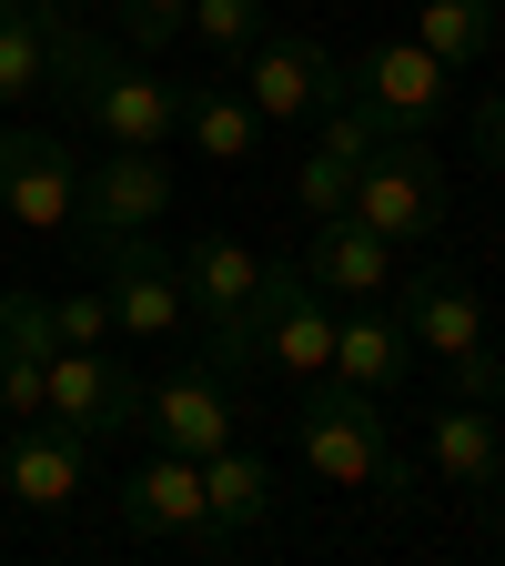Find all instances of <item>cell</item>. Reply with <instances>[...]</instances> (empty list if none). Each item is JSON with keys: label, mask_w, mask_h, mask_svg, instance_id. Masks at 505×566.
Returning <instances> with one entry per match:
<instances>
[{"label": "cell", "mask_w": 505, "mask_h": 566, "mask_svg": "<svg viewBox=\"0 0 505 566\" xmlns=\"http://www.w3.org/2000/svg\"><path fill=\"white\" fill-rule=\"evenodd\" d=\"M122 526H131L141 546H172L182 526H202V455L152 446V455L131 465V485H122Z\"/></svg>", "instance_id": "cell-11"}, {"label": "cell", "mask_w": 505, "mask_h": 566, "mask_svg": "<svg viewBox=\"0 0 505 566\" xmlns=\"http://www.w3.org/2000/svg\"><path fill=\"white\" fill-rule=\"evenodd\" d=\"M495 51H505V0H495Z\"/></svg>", "instance_id": "cell-30"}, {"label": "cell", "mask_w": 505, "mask_h": 566, "mask_svg": "<svg viewBox=\"0 0 505 566\" xmlns=\"http://www.w3.org/2000/svg\"><path fill=\"white\" fill-rule=\"evenodd\" d=\"M243 102H253L263 122H314V112H334V102H344V61H334L314 31L263 21V31H253V51H243Z\"/></svg>", "instance_id": "cell-3"}, {"label": "cell", "mask_w": 505, "mask_h": 566, "mask_svg": "<svg viewBox=\"0 0 505 566\" xmlns=\"http://www.w3.org/2000/svg\"><path fill=\"white\" fill-rule=\"evenodd\" d=\"M112 11H122V41L131 51H162V41H182V11H192V0H112Z\"/></svg>", "instance_id": "cell-24"}, {"label": "cell", "mask_w": 505, "mask_h": 566, "mask_svg": "<svg viewBox=\"0 0 505 566\" xmlns=\"http://www.w3.org/2000/svg\"><path fill=\"white\" fill-rule=\"evenodd\" d=\"M172 273H182L192 324H223V314H243V304H253L263 253H253V243H233V233H202V243H182V253H172Z\"/></svg>", "instance_id": "cell-13"}, {"label": "cell", "mask_w": 505, "mask_h": 566, "mask_svg": "<svg viewBox=\"0 0 505 566\" xmlns=\"http://www.w3.org/2000/svg\"><path fill=\"white\" fill-rule=\"evenodd\" d=\"M294 455L324 485H385V495H404V455H394V424H385V395L375 385L314 375L304 385V415H294Z\"/></svg>", "instance_id": "cell-1"}, {"label": "cell", "mask_w": 505, "mask_h": 566, "mask_svg": "<svg viewBox=\"0 0 505 566\" xmlns=\"http://www.w3.org/2000/svg\"><path fill=\"white\" fill-rule=\"evenodd\" d=\"M414 41L435 51L445 71L485 61V51H495V0H424V11H414Z\"/></svg>", "instance_id": "cell-19"}, {"label": "cell", "mask_w": 505, "mask_h": 566, "mask_svg": "<svg viewBox=\"0 0 505 566\" xmlns=\"http://www.w3.org/2000/svg\"><path fill=\"white\" fill-rule=\"evenodd\" d=\"M424 455H435V475L455 485V495H495V455H505V424L485 415V405H435L424 415Z\"/></svg>", "instance_id": "cell-15"}, {"label": "cell", "mask_w": 505, "mask_h": 566, "mask_svg": "<svg viewBox=\"0 0 505 566\" xmlns=\"http://www.w3.org/2000/svg\"><path fill=\"white\" fill-rule=\"evenodd\" d=\"M385 233L365 223V212H334V223L314 233V253H304V273L324 283V294H354V304H365V294H385Z\"/></svg>", "instance_id": "cell-16"}, {"label": "cell", "mask_w": 505, "mask_h": 566, "mask_svg": "<svg viewBox=\"0 0 505 566\" xmlns=\"http://www.w3.org/2000/svg\"><path fill=\"white\" fill-rule=\"evenodd\" d=\"M495 506H505V455H495Z\"/></svg>", "instance_id": "cell-31"}, {"label": "cell", "mask_w": 505, "mask_h": 566, "mask_svg": "<svg viewBox=\"0 0 505 566\" xmlns=\"http://www.w3.org/2000/svg\"><path fill=\"white\" fill-rule=\"evenodd\" d=\"M0 212L21 233L82 223V153H71V132H0Z\"/></svg>", "instance_id": "cell-6"}, {"label": "cell", "mask_w": 505, "mask_h": 566, "mask_svg": "<svg viewBox=\"0 0 505 566\" xmlns=\"http://www.w3.org/2000/svg\"><path fill=\"white\" fill-rule=\"evenodd\" d=\"M41 415H61L71 436H122V424H141V375L112 365L102 344H51V365H41Z\"/></svg>", "instance_id": "cell-7"}, {"label": "cell", "mask_w": 505, "mask_h": 566, "mask_svg": "<svg viewBox=\"0 0 505 566\" xmlns=\"http://www.w3.org/2000/svg\"><path fill=\"white\" fill-rule=\"evenodd\" d=\"M404 365H414V334H404V314H385V294H365L354 314H334V375H344V385L394 395Z\"/></svg>", "instance_id": "cell-14"}, {"label": "cell", "mask_w": 505, "mask_h": 566, "mask_svg": "<svg viewBox=\"0 0 505 566\" xmlns=\"http://www.w3.org/2000/svg\"><path fill=\"white\" fill-rule=\"evenodd\" d=\"M0 344H21V354H51V294H0Z\"/></svg>", "instance_id": "cell-25"}, {"label": "cell", "mask_w": 505, "mask_h": 566, "mask_svg": "<svg viewBox=\"0 0 505 566\" xmlns=\"http://www.w3.org/2000/svg\"><path fill=\"white\" fill-rule=\"evenodd\" d=\"M92 263H102L112 334L162 344V334H182V324H192V304H182V273H172V253H162L152 233H102V243H92Z\"/></svg>", "instance_id": "cell-4"}, {"label": "cell", "mask_w": 505, "mask_h": 566, "mask_svg": "<svg viewBox=\"0 0 505 566\" xmlns=\"http://www.w3.org/2000/svg\"><path fill=\"white\" fill-rule=\"evenodd\" d=\"M0 485H11L21 506L61 516L71 495H82V436H71L61 415H11L0 424Z\"/></svg>", "instance_id": "cell-9"}, {"label": "cell", "mask_w": 505, "mask_h": 566, "mask_svg": "<svg viewBox=\"0 0 505 566\" xmlns=\"http://www.w3.org/2000/svg\"><path fill=\"white\" fill-rule=\"evenodd\" d=\"M41 71H51V31L31 11H0V102H31Z\"/></svg>", "instance_id": "cell-20"}, {"label": "cell", "mask_w": 505, "mask_h": 566, "mask_svg": "<svg viewBox=\"0 0 505 566\" xmlns=\"http://www.w3.org/2000/svg\"><path fill=\"white\" fill-rule=\"evenodd\" d=\"M294 202H304V223H334V212L354 202V163H334V153H304V163H294Z\"/></svg>", "instance_id": "cell-22"}, {"label": "cell", "mask_w": 505, "mask_h": 566, "mask_svg": "<svg viewBox=\"0 0 505 566\" xmlns=\"http://www.w3.org/2000/svg\"><path fill=\"white\" fill-rule=\"evenodd\" d=\"M314 122H324V153H334V163H365L375 142H385V122H375L365 102H354V92H344L334 112H314Z\"/></svg>", "instance_id": "cell-23"}, {"label": "cell", "mask_w": 505, "mask_h": 566, "mask_svg": "<svg viewBox=\"0 0 505 566\" xmlns=\"http://www.w3.org/2000/svg\"><path fill=\"white\" fill-rule=\"evenodd\" d=\"M141 424H152V446H182V455H212V446H233V405H223V375H212V365H172L162 385H141Z\"/></svg>", "instance_id": "cell-10"}, {"label": "cell", "mask_w": 505, "mask_h": 566, "mask_svg": "<svg viewBox=\"0 0 505 566\" xmlns=\"http://www.w3.org/2000/svg\"><path fill=\"white\" fill-rule=\"evenodd\" d=\"M182 142H192L202 163H223V172H233V163H253V142H263V112H253L243 92H223V82H202V92L182 82Z\"/></svg>", "instance_id": "cell-17"}, {"label": "cell", "mask_w": 505, "mask_h": 566, "mask_svg": "<svg viewBox=\"0 0 505 566\" xmlns=\"http://www.w3.org/2000/svg\"><path fill=\"white\" fill-rule=\"evenodd\" d=\"M404 334H414V354H435V365H455V354H475L485 344V304H475V283L465 273H445V263H424L414 283H404Z\"/></svg>", "instance_id": "cell-12"}, {"label": "cell", "mask_w": 505, "mask_h": 566, "mask_svg": "<svg viewBox=\"0 0 505 566\" xmlns=\"http://www.w3.org/2000/svg\"><path fill=\"white\" fill-rule=\"evenodd\" d=\"M172 212V172L162 153H141V142H112L102 163H82V233H152Z\"/></svg>", "instance_id": "cell-8"}, {"label": "cell", "mask_w": 505, "mask_h": 566, "mask_svg": "<svg viewBox=\"0 0 505 566\" xmlns=\"http://www.w3.org/2000/svg\"><path fill=\"white\" fill-rule=\"evenodd\" d=\"M263 21H273V11H263V0H192V11H182V31H202V41H212V51H223V61H243Z\"/></svg>", "instance_id": "cell-21"}, {"label": "cell", "mask_w": 505, "mask_h": 566, "mask_svg": "<svg viewBox=\"0 0 505 566\" xmlns=\"http://www.w3.org/2000/svg\"><path fill=\"white\" fill-rule=\"evenodd\" d=\"M202 516L233 526V536H253V526L273 516V465L243 455V446H212V455H202Z\"/></svg>", "instance_id": "cell-18"}, {"label": "cell", "mask_w": 505, "mask_h": 566, "mask_svg": "<svg viewBox=\"0 0 505 566\" xmlns=\"http://www.w3.org/2000/svg\"><path fill=\"white\" fill-rule=\"evenodd\" d=\"M51 334H61V344H112V304H102V283H92V294H61V304H51Z\"/></svg>", "instance_id": "cell-26"}, {"label": "cell", "mask_w": 505, "mask_h": 566, "mask_svg": "<svg viewBox=\"0 0 505 566\" xmlns=\"http://www.w3.org/2000/svg\"><path fill=\"white\" fill-rule=\"evenodd\" d=\"M344 212H365V223L385 243H424L445 223V163L424 153V132H385L365 163H354V202Z\"/></svg>", "instance_id": "cell-2"}, {"label": "cell", "mask_w": 505, "mask_h": 566, "mask_svg": "<svg viewBox=\"0 0 505 566\" xmlns=\"http://www.w3.org/2000/svg\"><path fill=\"white\" fill-rule=\"evenodd\" d=\"M0 11H31V0H0Z\"/></svg>", "instance_id": "cell-32"}, {"label": "cell", "mask_w": 505, "mask_h": 566, "mask_svg": "<svg viewBox=\"0 0 505 566\" xmlns=\"http://www.w3.org/2000/svg\"><path fill=\"white\" fill-rule=\"evenodd\" d=\"M344 92L365 102L385 132H435V122L455 112V71L424 51V41H375V51H354Z\"/></svg>", "instance_id": "cell-5"}, {"label": "cell", "mask_w": 505, "mask_h": 566, "mask_svg": "<svg viewBox=\"0 0 505 566\" xmlns=\"http://www.w3.org/2000/svg\"><path fill=\"white\" fill-rule=\"evenodd\" d=\"M465 132H475V163H485V172H505V92H485Z\"/></svg>", "instance_id": "cell-29"}, {"label": "cell", "mask_w": 505, "mask_h": 566, "mask_svg": "<svg viewBox=\"0 0 505 566\" xmlns=\"http://www.w3.org/2000/svg\"><path fill=\"white\" fill-rule=\"evenodd\" d=\"M41 365H51V354L0 344V415H41Z\"/></svg>", "instance_id": "cell-27"}, {"label": "cell", "mask_w": 505, "mask_h": 566, "mask_svg": "<svg viewBox=\"0 0 505 566\" xmlns=\"http://www.w3.org/2000/svg\"><path fill=\"white\" fill-rule=\"evenodd\" d=\"M445 375H455V395H465V405H505V365H495L485 344H475V354H455Z\"/></svg>", "instance_id": "cell-28"}]
</instances>
